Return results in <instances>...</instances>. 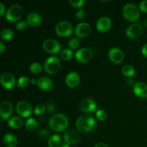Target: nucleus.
<instances>
[{"mask_svg":"<svg viewBox=\"0 0 147 147\" xmlns=\"http://www.w3.org/2000/svg\"><path fill=\"white\" fill-rule=\"evenodd\" d=\"M69 124L67 116L61 113L52 115L48 121V125L50 129L55 132H62L65 130Z\"/></svg>","mask_w":147,"mask_h":147,"instance_id":"f257e3e1","label":"nucleus"},{"mask_svg":"<svg viewBox=\"0 0 147 147\" xmlns=\"http://www.w3.org/2000/svg\"><path fill=\"white\" fill-rule=\"evenodd\" d=\"M80 83V77L77 72L71 71L65 77V83L69 88H75Z\"/></svg>","mask_w":147,"mask_h":147,"instance_id":"a211bd4d","label":"nucleus"},{"mask_svg":"<svg viewBox=\"0 0 147 147\" xmlns=\"http://www.w3.org/2000/svg\"><path fill=\"white\" fill-rule=\"evenodd\" d=\"M94 147H109V146L106 143H104V142H100V143L96 144Z\"/></svg>","mask_w":147,"mask_h":147,"instance_id":"37998d69","label":"nucleus"},{"mask_svg":"<svg viewBox=\"0 0 147 147\" xmlns=\"http://www.w3.org/2000/svg\"><path fill=\"white\" fill-rule=\"evenodd\" d=\"M108 57L109 60L116 64H119L124 59L123 52L119 47H111L108 52Z\"/></svg>","mask_w":147,"mask_h":147,"instance_id":"4468645a","label":"nucleus"},{"mask_svg":"<svg viewBox=\"0 0 147 147\" xmlns=\"http://www.w3.org/2000/svg\"><path fill=\"white\" fill-rule=\"evenodd\" d=\"M27 22L26 21H24V20H22V21H19L16 24V29H17L18 31H24L27 29Z\"/></svg>","mask_w":147,"mask_h":147,"instance_id":"c9c22d12","label":"nucleus"},{"mask_svg":"<svg viewBox=\"0 0 147 147\" xmlns=\"http://www.w3.org/2000/svg\"><path fill=\"white\" fill-rule=\"evenodd\" d=\"M135 68L131 65H124L121 67V73L124 76L127 78L133 77L135 74Z\"/></svg>","mask_w":147,"mask_h":147,"instance_id":"393cba45","label":"nucleus"},{"mask_svg":"<svg viewBox=\"0 0 147 147\" xmlns=\"http://www.w3.org/2000/svg\"><path fill=\"white\" fill-rule=\"evenodd\" d=\"M30 72L33 74H39L42 72V67L40 65V63H37V62H34V63H32L30 65V67H29Z\"/></svg>","mask_w":147,"mask_h":147,"instance_id":"cd10ccee","label":"nucleus"},{"mask_svg":"<svg viewBox=\"0 0 147 147\" xmlns=\"http://www.w3.org/2000/svg\"><path fill=\"white\" fill-rule=\"evenodd\" d=\"M25 127L30 131H34L38 127V123L33 118H29L25 121Z\"/></svg>","mask_w":147,"mask_h":147,"instance_id":"a878e982","label":"nucleus"},{"mask_svg":"<svg viewBox=\"0 0 147 147\" xmlns=\"http://www.w3.org/2000/svg\"><path fill=\"white\" fill-rule=\"evenodd\" d=\"M5 50H6L5 45L4 44V42H0V53H3Z\"/></svg>","mask_w":147,"mask_h":147,"instance_id":"79ce46f5","label":"nucleus"},{"mask_svg":"<svg viewBox=\"0 0 147 147\" xmlns=\"http://www.w3.org/2000/svg\"><path fill=\"white\" fill-rule=\"evenodd\" d=\"M96 119L98 121H103L106 120L107 119V113L105 110L103 109H98L96 112Z\"/></svg>","mask_w":147,"mask_h":147,"instance_id":"7c9ffc66","label":"nucleus"},{"mask_svg":"<svg viewBox=\"0 0 147 147\" xmlns=\"http://www.w3.org/2000/svg\"><path fill=\"white\" fill-rule=\"evenodd\" d=\"M60 147H70V146L69 144H63L61 145Z\"/></svg>","mask_w":147,"mask_h":147,"instance_id":"a18cd8bd","label":"nucleus"},{"mask_svg":"<svg viewBox=\"0 0 147 147\" xmlns=\"http://www.w3.org/2000/svg\"><path fill=\"white\" fill-rule=\"evenodd\" d=\"M23 12H24V10L20 4H12L7 10L5 18L11 22H18L19 20L22 17Z\"/></svg>","mask_w":147,"mask_h":147,"instance_id":"20e7f679","label":"nucleus"},{"mask_svg":"<svg viewBox=\"0 0 147 147\" xmlns=\"http://www.w3.org/2000/svg\"><path fill=\"white\" fill-rule=\"evenodd\" d=\"M16 111L21 117L29 118L34 110L32 109V106L27 100H20L16 105Z\"/></svg>","mask_w":147,"mask_h":147,"instance_id":"0eeeda50","label":"nucleus"},{"mask_svg":"<svg viewBox=\"0 0 147 147\" xmlns=\"http://www.w3.org/2000/svg\"><path fill=\"white\" fill-rule=\"evenodd\" d=\"M7 124L13 129H19L22 126L23 121L19 116H11L7 121Z\"/></svg>","mask_w":147,"mask_h":147,"instance_id":"5701e85b","label":"nucleus"},{"mask_svg":"<svg viewBox=\"0 0 147 147\" xmlns=\"http://www.w3.org/2000/svg\"><path fill=\"white\" fill-rule=\"evenodd\" d=\"M69 3L73 7H76V8H81L85 4L86 1L85 0H69Z\"/></svg>","mask_w":147,"mask_h":147,"instance_id":"f704fd0d","label":"nucleus"},{"mask_svg":"<svg viewBox=\"0 0 147 147\" xmlns=\"http://www.w3.org/2000/svg\"><path fill=\"white\" fill-rule=\"evenodd\" d=\"M0 83H1V86L7 90L13 88L17 84L15 77L12 73H9V72H4L1 75Z\"/></svg>","mask_w":147,"mask_h":147,"instance_id":"1a4fd4ad","label":"nucleus"},{"mask_svg":"<svg viewBox=\"0 0 147 147\" xmlns=\"http://www.w3.org/2000/svg\"><path fill=\"white\" fill-rule=\"evenodd\" d=\"M86 15V13L83 9H80L78 10L76 13V17H77L78 20H83Z\"/></svg>","mask_w":147,"mask_h":147,"instance_id":"e433bc0d","label":"nucleus"},{"mask_svg":"<svg viewBox=\"0 0 147 147\" xmlns=\"http://www.w3.org/2000/svg\"><path fill=\"white\" fill-rule=\"evenodd\" d=\"M80 108V110L84 113H92L96 111L97 109V103L93 99L90 98H86L81 101Z\"/></svg>","mask_w":147,"mask_h":147,"instance_id":"f3484780","label":"nucleus"},{"mask_svg":"<svg viewBox=\"0 0 147 147\" xmlns=\"http://www.w3.org/2000/svg\"><path fill=\"white\" fill-rule=\"evenodd\" d=\"M46 111H47V108H46L45 105L40 103V104H37V106L34 107V114L37 115V116H39V115L43 114Z\"/></svg>","mask_w":147,"mask_h":147,"instance_id":"2f4dec72","label":"nucleus"},{"mask_svg":"<svg viewBox=\"0 0 147 147\" xmlns=\"http://www.w3.org/2000/svg\"><path fill=\"white\" fill-rule=\"evenodd\" d=\"M142 54L144 57H147V43L144 45L142 47Z\"/></svg>","mask_w":147,"mask_h":147,"instance_id":"a19ab883","label":"nucleus"},{"mask_svg":"<svg viewBox=\"0 0 147 147\" xmlns=\"http://www.w3.org/2000/svg\"><path fill=\"white\" fill-rule=\"evenodd\" d=\"M102 2H109V1H101Z\"/></svg>","mask_w":147,"mask_h":147,"instance_id":"49530a36","label":"nucleus"},{"mask_svg":"<svg viewBox=\"0 0 147 147\" xmlns=\"http://www.w3.org/2000/svg\"><path fill=\"white\" fill-rule=\"evenodd\" d=\"M56 34L60 37H70L73 32V27L71 23L68 21L59 22L55 27Z\"/></svg>","mask_w":147,"mask_h":147,"instance_id":"423d86ee","label":"nucleus"},{"mask_svg":"<svg viewBox=\"0 0 147 147\" xmlns=\"http://www.w3.org/2000/svg\"><path fill=\"white\" fill-rule=\"evenodd\" d=\"M30 83V80L27 76H22L17 80V86L20 88H26Z\"/></svg>","mask_w":147,"mask_h":147,"instance_id":"c756f323","label":"nucleus"},{"mask_svg":"<svg viewBox=\"0 0 147 147\" xmlns=\"http://www.w3.org/2000/svg\"><path fill=\"white\" fill-rule=\"evenodd\" d=\"M13 111V106L10 102L3 101L0 104V117L4 120H9L11 117Z\"/></svg>","mask_w":147,"mask_h":147,"instance_id":"dca6fc26","label":"nucleus"},{"mask_svg":"<svg viewBox=\"0 0 147 147\" xmlns=\"http://www.w3.org/2000/svg\"><path fill=\"white\" fill-rule=\"evenodd\" d=\"M80 135L78 131L75 129H68L65 131L63 134V141L65 144L69 145H73L77 144L80 141Z\"/></svg>","mask_w":147,"mask_h":147,"instance_id":"9d476101","label":"nucleus"},{"mask_svg":"<svg viewBox=\"0 0 147 147\" xmlns=\"http://www.w3.org/2000/svg\"><path fill=\"white\" fill-rule=\"evenodd\" d=\"M122 14L123 17L131 22H136L141 17L139 7L131 3H128L123 6L122 9Z\"/></svg>","mask_w":147,"mask_h":147,"instance_id":"7ed1b4c3","label":"nucleus"},{"mask_svg":"<svg viewBox=\"0 0 147 147\" xmlns=\"http://www.w3.org/2000/svg\"><path fill=\"white\" fill-rule=\"evenodd\" d=\"M38 136L40 139H48L51 136L50 135V131L47 129H42L39 131L38 133Z\"/></svg>","mask_w":147,"mask_h":147,"instance_id":"72a5a7b5","label":"nucleus"},{"mask_svg":"<svg viewBox=\"0 0 147 147\" xmlns=\"http://www.w3.org/2000/svg\"><path fill=\"white\" fill-rule=\"evenodd\" d=\"M80 45V40L77 37H73L70 39L68 42V46L70 50H75L77 49Z\"/></svg>","mask_w":147,"mask_h":147,"instance_id":"473e14b6","label":"nucleus"},{"mask_svg":"<svg viewBox=\"0 0 147 147\" xmlns=\"http://www.w3.org/2000/svg\"><path fill=\"white\" fill-rule=\"evenodd\" d=\"M91 32V27L88 22H80L75 27V34L79 38H84L88 37Z\"/></svg>","mask_w":147,"mask_h":147,"instance_id":"ddd939ff","label":"nucleus"},{"mask_svg":"<svg viewBox=\"0 0 147 147\" xmlns=\"http://www.w3.org/2000/svg\"><path fill=\"white\" fill-rule=\"evenodd\" d=\"M133 90L135 95L140 98H147V85L143 82L136 83L133 86Z\"/></svg>","mask_w":147,"mask_h":147,"instance_id":"aec40b11","label":"nucleus"},{"mask_svg":"<svg viewBox=\"0 0 147 147\" xmlns=\"http://www.w3.org/2000/svg\"><path fill=\"white\" fill-rule=\"evenodd\" d=\"M0 37L2 40H6V41H9V40H11L14 37V32L12 30L9 28H4L3 29L0 33Z\"/></svg>","mask_w":147,"mask_h":147,"instance_id":"bb28decb","label":"nucleus"},{"mask_svg":"<svg viewBox=\"0 0 147 147\" xmlns=\"http://www.w3.org/2000/svg\"><path fill=\"white\" fill-rule=\"evenodd\" d=\"M112 21L109 17L103 16L100 17L96 23V27L100 32H106L111 28Z\"/></svg>","mask_w":147,"mask_h":147,"instance_id":"2eb2a0df","label":"nucleus"},{"mask_svg":"<svg viewBox=\"0 0 147 147\" xmlns=\"http://www.w3.org/2000/svg\"><path fill=\"white\" fill-rule=\"evenodd\" d=\"M76 124L78 131L81 133H88L95 129L96 121L92 116L83 115L77 119Z\"/></svg>","mask_w":147,"mask_h":147,"instance_id":"f03ea898","label":"nucleus"},{"mask_svg":"<svg viewBox=\"0 0 147 147\" xmlns=\"http://www.w3.org/2000/svg\"><path fill=\"white\" fill-rule=\"evenodd\" d=\"M93 57V52L90 49L87 48V47H83L77 51L75 53V58L78 63H85L88 62Z\"/></svg>","mask_w":147,"mask_h":147,"instance_id":"9b49d317","label":"nucleus"},{"mask_svg":"<svg viewBox=\"0 0 147 147\" xmlns=\"http://www.w3.org/2000/svg\"><path fill=\"white\" fill-rule=\"evenodd\" d=\"M46 108H47V110L49 112L53 111H54V109H55L54 103H47V106H46Z\"/></svg>","mask_w":147,"mask_h":147,"instance_id":"ea45409f","label":"nucleus"},{"mask_svg":"<svg viewBox=\"0 0 147 147\" xmlns=\"http://www.w3.org/2000/svg\"><path fill=\"white\" fill-rule=\"evenodd\" d=\"M3 143L7 147H16L18 144V140L15 135L8 133L3 137Z\"/></svg>","mask_w":147,"mask_h":147,"instance_id":"4be33fe9","label":"nucleus"},{"mask_svg":"<svg viewBox=\"0 0 147 147\" xmlns=\"http://www.w3.org/2000/svg\"><path fill=\"white\" fill-rule=\"evenodd\" d=\"M37 81H38V80H37L36 78H32L31 80H30V83H31L32 85H34V84L37 85Z\"/></svg>","mask_w":147,"mask_h":147,"instance_id":"c03bdc74","label":"nucleus"},{"mask_svg":"<svg viewBox=\"0 0 147 147\" xmlns=\"http://www.w3.org/2000/svg\"><path fill=\"white\" fill-rule=\"evenodd\" d=\"M26 22L32 27H39L42 22V18L39 13L32 11L27 14Z\"/></svg>","mask_w":147,"mask_h":147,"instance_id":"6ab92c4d","label":"nucleus"},{"mask_svg":"<svg viewBox=\"0 0 147 147\" xmlns=\"http://www.w3.org/2000/svg\"><path fill=\"white\" fill-rule=\"evenodd\" d=\"M60 57L64 60H70L73 58V53L72 50L69 48L63 49L60 52Z\"/></svg>","mask_w":147,"mask_h":147,"instance_id":"c85d7f7f","label":"nucleus"},{"mask_svg":"<svg viewBox=\"0 0 147 147\" xmlns=\"http://www.w3.org/2000/svg\"><path fill=\"white\" fill-rule=\"evenodd\" d=\"M143 26L138 23H134L129 25L126 30V35L129 38L136 39L140 37L143 33Z\"/></svg>","mask_w":147,"mask_h":147,"instance_id":"f8f14e48","label":"nucleus"},{"mask_svg":"<svg viewBox=\"0 0 147 147\" xmlns=\"http://www.w3.org/2000/svg\"><path fill=\"white\" fill-rule=\"evenodd\" d=\"M139 9L142 12H147V0H144V1H142L139 3Z\"/></svg>","mask_w":147,"mask_h":147,"instance_id":"4c0bfd02","label":"nucleus"},{"mask_svg":"<svg viewBox=\"0 0 147 147\" xmlns=\"http://www.w3.org/2000/svg\"><path fill=\"white\" fill-rule=\"evenodd\" d=\"M42 48L50 54H57L61 52V45L55 39L48 38L43 42Z\"/></svg>","mask_w":147,"mask_h":147,"instance_id":"6e6552de","label":"nucleus"},{"mask_svg":"<svg viewBox=\"0 0 147 147\" xmlns=\"http://www.w3.org/2000/svg\"><path fill=\"white\" fill-rule=\"evenodd\" d=\"M60 59L56 56H50L45 61L43 69L48 74L55 75L60 70Z\"/></svg>","mask_w":147,"mask_h":147,"instance_id":"39448f33","label":"nucleus"},{"mask_svg":"<svg viewBox=\"0 0 147 147\" xmlns=\"http://www.w3.org/2000/svg\"><path fill=\"white\" fill-rule=\"evenodd\" d=\"M37 86L41 90L47 91L53 88V82L50 78L46 77V76H42L37 81Z\"/></svg>","mask_w":147,"mask_h":147,"instance_id":"412c9836","label":"nucleus"},{"mask_svg":"<svg viewBox=\"0 0 147 147\" xmlns=\"http://www.w3.org/2000/svg\"><path fill=\"white\" fill-rule=\"evenodd\" d=\"M6 7L3 3H0V16L2 17L4 14H6Z\"/></svg>","mask_w":147,"mask_h":147,"instance_id":"58836bf2","label":"nucleus"},{"mask_svg":"<svg viewBox=\"0 0 147 147\" xmlns=\"http://www.w3.org/2000/svg\"><path fill=\"white\" fill-rule=\"evenodd\" d=\"M62 144V139L59 135L55 134L51 135L47 141V144L49 147H60Z\"/></svg>","mask_w":147,"mask_h":147,"instance_id":"b1692460","label":"nucleus"}]
</instances>
